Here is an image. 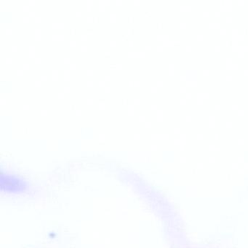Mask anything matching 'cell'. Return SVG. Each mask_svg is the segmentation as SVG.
<instances>
[{
    "label": "cell",
    "mask_w": 248,
    "mask_h": 248,
    "mask_svg": "<svg viewBox=\"0 0 248 248\" xmlns=\"http://www.w3.org/2000/svg\"><path fill=\"white\" fill-rule=\"evenodd\" d=\"M4 185H5L6 190H11V191H14V190L18 191L19 189L24 188V184L13 177H7L5 178V182L2 181V186Z\"/></svg>",
    "instance_id": "cell-1"
}]
</instances>
